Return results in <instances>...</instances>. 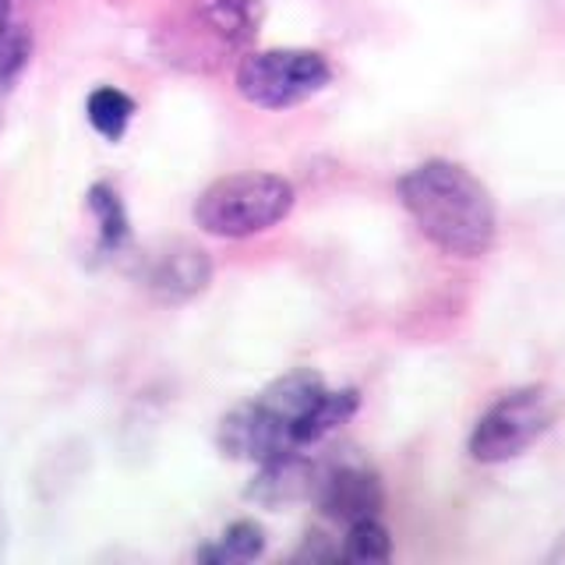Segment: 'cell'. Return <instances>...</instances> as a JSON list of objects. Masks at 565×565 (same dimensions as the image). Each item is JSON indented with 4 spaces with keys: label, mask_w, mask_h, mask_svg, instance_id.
I'll use <instances>...</instances> for the list:
<instances>
[{
    "label": "cell",
    "mask_w": 565,
    "mask_h": 565,
    "mask_svg": "<svg viewBox=\"0 0 565 565\" xmlns=\"http://www.w3.org/2000/svg\"><path fill=\"white\" fill-rule=\"evenodd\" d=\"M315 502L326 512L329 520L340 523H358L367 516H379L385 505L382 481L375 470H367L364 463H340L329 467L326 473H315Z\"/></svg>",
    "instance_id": "cell-5"
},
{
    "label": "cell",
    "mask_w": 565,
    "mask_h": 565,
    "mask_svg": "<svg viewBox=\"0 0 565 565\" xmlns=\"http://www.w3.org/2000/svg\"><path fill=\"white\" fill-rule=\"evenodd\" d=\"M212 279V265L205 258L202 247L194 244H173L170 252L156 258L152 273H149V287L159 300H188L194 294H202Z\"/></svg>",
    "instance_id": "cell-6"
},
{
    "label": "cell",
    "mask_w": 565,
    "mask_h": 565,
    "mask_svg": "<svg viewBox=\"0 0 565 565\" xmlns=\"http://www.w3.org/2000/svg\"><path fill=\"white\" fill-rule=\"evenodd\" d=\"M32 57V35L22 22L0 29V85L14 82Z\"/></svg>",
    "instance_id": "cell-12"
},
{
    "label": "cell",
    "mask_w": 565,
    "mask_h": 565,
    "mask_svg": "<svg viewBox=\"0 0 565 565\" xmlns=\"http://www.w3.org/2000/svg\"><path fill=\"white\" fill-rule=\"evenodd\" d=\"M0 537H4V523H0Z\"/></svg>",
    "instance_id": "cell-14"
},
{
    "label": "cell",
    "mask_w": 565,
    "mask_h": 565,
    "mask_svg": "<svg viewBox=\"0 0 565 565\" xmlns=\"http://www.w3.org/2000/svg\"><path fill=\"white\" fill-rule=\"evenodd\" d=\"M265 18V0H194L199 22L223 50H244L255 43Z\"/></svg>",
    "instance_id": "cell-7"
},
{
    "label": "cell",
    "mask_w": 565,
    "mask_h": 565,
    "mask_svg": "<svg viewBox=\"0 0 565 565\" xmlns=\"http://www.w3.org/2000/svg\"><path fill=\"white\" fill-rule=\"evenodd\" d=\"M14 18H11V0H0V29L11 25Z\"/></svg>",
    "instance_id": "cell-13"
},
{
    "label": "cell",
    "mask_w": 565,
    "mask_h": 565,
    "mask_svg": "<svg viewBox=\"0 0 565 565\" xmlns=\"http://www.w3.org/2000/svg\"><path fill=\"white\" fill-rule=\"evenodd\" d=\"M88 209H93V216L99 223V247L103 252H120L124 241H128V234H131L120 194L106 181H99V184L88 188Z\"/></svg>",
    "instance_id": "cell-9"
},
{
    "label": "cell",
    "mask_w": 565,
    "mask_h": 565,
    "mask_svg": "<svg viewBox=\"0 0 565 565\" xmlns=\"http://www.w3.org/2000/svg\"><path fill=\"white\" fill-rule=\"evenodd\" d=\"M558 414H562V399L552 385L534 382V385L509 388V393H502L477 417L467 449L484 467L509 463V459L523 456L530 446H537L555 428Z\"/></svg>",
    "instance_id": "cell-3"
},
{
    "label": "cell",
    "mask_w": 565,
    "mask_h": 565,
    "mask_svg": "<svg viewBox=\"0 0 565 565\" xmlns=\"http://www.w3.org/2000/svg\"><path fill=\"white\" fill-rule=\"evenodd\" d=\"M135 110H138L135 99L114 85H99L85 99L88 124H93L106 141H120L124 135H128V124L135 120Z\"/></svg>",
    "instance_id": "cell-8"
},
{
    "label": "cell",
    "mask_w": 565,
    "mask_h": 565,
    "mask_svg": "<svg viewBox=\"0 0 565 565\" xmlns=\"http://www.w3.org/2000/svg\"><path fill=\"white\" fill-rule=\"evenodd\" d=\"M332 82V64L326 53L276 46L247 53L237 67V93L258 110H290L308 103Z\"/></svg>",
    "instance_id": "cell-4"
},
{
    "label": "cell",
    "mask_w": 565,
    "mask_h": 565,
    "mask_svg": "<svg viewBox=\"0 0 565 565\" xmlns=\"http://www.w3.org/2000/svg\"><path fill=\"white\" fill-rule=\"evenodd\" d=\"M265 552V530L255 520L230 523L216 544H209L199 552L202 562H255Z\"/></svg>",
    "instance_id": "cell-10"
},
{
    "label": "cell",
    "mask_w": 565,
    "mask_h": 565,
    "mask_svg": "<svg viewBox=\"0 0 565 565\" xmlns=\"http://www.w3.org/2000/svg\"><path fill=\"white\" fill-rule=\"evenodd\" d=\"M340 555H343L347 562L382 565V562L393 558V537H388V530L379 523V516H367V520L350 523Z\"/></svg>",
    "instance_id": "cell-11"
},
{
    "label": "cell",
    "mask_w": 565,
    "mask_h": 565,
    "mask_svg": "<svg viewBox=\"0 0 565 565\" xmlns=\"http://www.w3.org/2000/svg\"><path fill=\"white\" fill-rule=\"evenodd\" d=\"M294 205L297 191L287 177L247 170L212 181L194 199V223L212 237L241 241L262 234V230H273L290 216Z\"/></svg>",
    "instance_id": "cell-2"
},
{
    "label": "cell",
    "mask_w": 565,
    "mask_h": 565,
    "mask_svg": "<svg viewBox=\"0 0 565 565\" xmlns=\"http://www.w3.org/2000/svg\"><path fill=\"white\" fill-rule=\"evenodd\" d=\"M399 205L438 252L452 258H484L499 237V209L491 191L463 163L424 159L396 184Z\"/></svg>",
    "instance_id": "cell-1"
}]
</instances>
